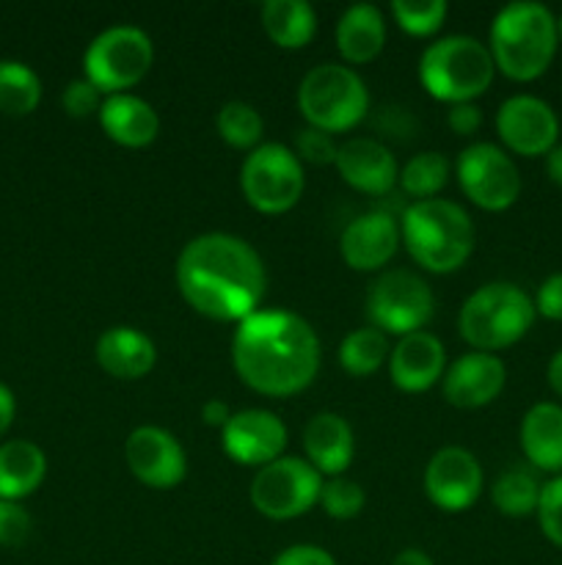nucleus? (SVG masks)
Segmentation results:
<instances>
[{"label": "nucleus", "instance_id": "obj_16", "mask_svg": "<svg viewBox=\"0 0 562 565\" xmlns=\"http://www.w3.org/2000/svg\"><path fill=\"white\" fill-rule=\"evenodd\" d=\"M224 452L240 467L262 469L284 456L287 425L268 408H242L220 430Z\"/></svg>", "mask_w": 562, "mask_h": 565}, {"label": "nucleus", "instance_id": "obj_41", "mask_svg": "<svg viewBox=\"0 0 562 565\" xmlns=\"http://www.w3.org/2000/svg\"><path fill=\"white\" fill-rule=\"evenodd\" d=\"M483 125V110L474 103H457L446 108V127L455 136H474Z\"/></svg>", "mask_w": 562, "mask_h": 565}, {"label": "nucleus", "instance_id": "obj_39", "mask_svg": "<svg viewBox=\"0 0 562 565\" xmlns=\"http://www.w3.org/2000/svg\"><path fill=\"white\" fill-rule=\"evenodd\" d=\"M534 312L545 320L562 323V270L551 274L540 281L538 292H534Z\"/></svg>", "mask_w": 562, "mask_h": 565}, {"label": "nucleus", "instance_id": "obj_44", "mask_svg": "<svg viewBox=\"0 0 562 565\" xmlns=\"http://www.w3.org/2000/svg\"><path fill=\"white\" fill-rule=\"evenodd\" d=\"M545 381H549L551 392L562 401V348L549 359V367H545Z\"/></svg>", "mask_w": 562, "mask_h": 565}, {"label": "nucleus", "instance_id": "obj_35", "mask_svg": "<svg viewBox=\"0 0 562 565\" xmlns=\"http://www.w3.org/2000/svg\"><path fill=\"white\" fill-rule=\"evenodd\" d=\"M534 516H538L540 533L545 535V541L562 550V475H554L549 483H543Z\"/></svg>", "mask_w": 562, "mask_h": 565}, {"label": "nucleus", "instance_id": "obj_18", "mask_svg": "<svg viewBox=\"0 0 562 565\" xmlns=\"http://www.w3.org/2000/svg\"><path fill=\"white\" fill-rule=\"evenodd\" d=\"M402 246L400 221L383 210H369L345 226L339 237V254L347 268L372 274L389 265L397 248Z\"/></svg>", "mask_w": 562, "mask_h": 565}, {"label": "nucleus", "instance_id": "obj_46", "mask_svg": "<svg viewBox=\"0 0 562 565\" xmlns=\"http://www.w3.org/2000/svg\"><path fill=\"white\" fill-rule=\"evenodd\" d=\"M391 565H435L433 557L422 550H402L400 555L391 561Z\"/></svg>", "mask_w": 562, "mask_h": 565}, {"label": "nucleus", "instance_id": "obj_33", "mask_svg": "<svg viewBox=\"0 0 562 565\" xmlns=\"http://www.w3.org/2000/svg\"><path fill=\"white\" fill-rule=\"evenodd\" d=\"M446 14H450L446 0H395L391 3V17H395L397 28L417 39L439 33V28L446 22Z\"/></svg>", "mask_w": 562, "mask_h": 565}, {"label": "nucleus", "instance_id": "obj_34", "mask_svg": "<svg viewBox=\"0 0 562 565\" xmlns=\"http://www.w3.org/2000/svg\"><path fill=\"white\" fill-rule=\"evenodd\" d=\"M317 505L336 522H347V519H356L364 511L367 494H364V489L356 480L328 478L323 483V491H320Z\"/></svg>", "mask_w": 562, "mask_h": 565}, {"label": "nucleus", "instance_id": "obj_14", "mask_svg": "<svg viewBox=\"0 0 562 565\" xmlns=\"http://www.w3.org/2000/svg\"><path fill=\"white\" fill-rule=\"evenodd\" d=\"M125 463L138 483L154 491H171L187 478L185 447L158 425H141L127 436Z\"/></svg>", "mask_w": 562, "mask_h": 565}, {"label": "nucleus", "instance_id": "obj_19", "mask_svg": "<svg viewBox=\"0 0 562 565\" xmlns=\"http://www.w3.org/2000/svg\"><path fill=\"white\" fill-rule=\"evenodd\" d=\"M446 370L444 342L430 331H413L400 337L389 353V379L406 395H422L433 390Z\"/></svg>", "mask_w": 562, "mask_h": 565}, {"label": "nucleus", "instance_id": "obj_30", "mask_svg": "<svg viewBox=\"0 0 562 565\" xmlns=\"http://www.w3.org/2000/svg\"><path fill=\"white\" fill-rule=\"evenodd\" d=\"M215 130H218V136L224 138V143H229L231 149L253 152V149L262 143L264 119L251 103L229 99V103L220 105V110L215 114Z\"/></svg>", "mask_w": 562, "mask_h": 565}, {"label": "nucleus", "instance_id": "obj_36", "mask_svg": "<svg viewBox=\"0 0 562 565\" xmlns=\"http://www.w3.org/2000/svg\"><path fill=\"white\" fill-rule=\"evenodd\" d=\"M292 152L298 154L301 163L312 166H334L336 152H339V143L334 141V136L323 130H314V127H303L295 136V149Z\"/></svg>", "mask_w": 562, "mask_h": 565}, {"label": "nucleus", "instance_id": "obj_15", "mask_svg": "<svg viewBox=\"0 0 562 565\" xmlns=\"http://www.w3.org/2000/svg\"><path fill=\"white\" fill-rule=\"evenodd\" d=\"M424 494L439 511L463 513L474 508L485 486L483 467L466 447H441L424 467Z\"/></svg>", "mask_w": 562, "mask_h": 565}, {"label": "nucleus", "instance_id": "obj_25", "mask_svg": "<svg viewBox=\"0 0 562 565\" xmlns=\"http://www.w3.org/2000/svg\"><path fill=\"white\" fill-rule=\"evenodd\" d=\"M336 50L345 64L364 66L386 47V17L378 6L356 3L342 11L336 22Z\"/></svg>", "mask_w": 562, "mask_h": 565}, {"label": "nucleus", "instance_id": "obj_38", "mask_svg": "<svg viewBox=\"0 0 562 565\" xmlns=\"http://www.w3.org/2000/svg\"><path fill=\"white\" fill-rule=\"evenodd\" d=\"M33 533V519L20 502L0 500V546H9V550H17V546L25 544Z\"/></svg>", "mask_w": 562, "mask_h": 565}, {"label": "nucleus", "instance_id": "obj_1", "mask_svg": "<svg viewBox=\"0 0 562 565\" xmlns=\"http://www.w3.org/2000/svg\"><path fill=\"white\" fill-rule=\"evenodd\" d=\"M174 276L187 307L215 323L251 318L268 285L257 248L229 232H204L187 241Z\"/></svg>", "mask_w": 562, "mask_h": 565}, {"label": "nucleus", "instance_id": "obj_22", "mask_svg": "<svg viewBox=\"0 0 562 565\" xmlns=\"http://www.w3.org/2000/svg\"><path fill=\"white\" fill-rule=\"evenodd\" d=\"M303 452L323 478H342L356 452L350 423L334 412L314 414L303 428Z\"/></svg>", "mask_w": 562, "mask_h": 565}, {"label": "nucleus", "instance_id": "obj_31", "mask_svg": "<svg viewBox=\"0 0 562 565\" xmlns=\"http://www.w3.org/2000/svg\"><path fill=\"white\" fill-rule=\"evenodd\" d=\"M42 99V81L22 61H0V110L9 116H25L36 110Z\"/></svg>", "mask_w": 562, "mask_h": 565}, {"label": "nucleus", "instance_id": "obj_13", "mask_svg": "<svg viewBox=\"0 0 562 565\" xmlns=\"http://www.w3.org/2000/svg\"><path fill=\"white\" fill-rule=\"evenodd\" d=\"M501 149L518 158H545L560 143V116L534 94H512L496 110Z\"/></svg>", "mask_w": 562, "mask_h": 565}, {"label": "nucleus", "instance_id": "obj_17", "mask_svg": "<svg viewBox=\"0 0 562 565\" xmlns=\"http://www.w3.org/2000/svg\"><path fill=\"white\" fill-rule=\"evenodd\" d=\"M507 367L496 353H463L446 364L441 392L444 401L455 408H485L505 392Z\"/></svg>", "mask_w": 562, "mask_h": 565}, {"label": "nucleus", "instance_id": "obj_12", "mask_svg": "<svg viewBox=\"0 0 562 565\" xmlns=\"http://www.w3.org/2000/svg\"><path fill=\"white\" fill-rule=\"evenodd\" d=\"M457 185L474 207L485 213H505L521 196V171L510 152L490 141L468 143L457 154Z\"/></svg>", "mask_w": 562, "mask_h": 565}, {"label": "nucleus", "instance_id": "obj_29", "mask_svg": "<svg viewBox=\"0 0 562 565\" xmlns=\"http://www.w3.org/2000/svg\"><path fill=\"white\" fill-rule=\"evenodd\" d=\"M540 489H543V483L532 472H527V469H507L490 486V502H494V508L501 516H532L538 511Z\"/></svg>", "mask_w": 562, "mask_h": 565}, {"label": "nucleus", "instance_id": "obj_11", "mask_svg": "<svg viewBox=\"0 0 562 565\" xmlns=\"http://www.w3.org/2000/svg\"><path fill=\"white\" fill-rule=\"evenodd\" d=\"M435 298L428 281L413 270H386L367 292L369 326L386 337H406L424 331L433 320Z\"/></svg>", "mask_w": 562, "mask_h": 565}, {"label": "nucleus", "instance_id": "obj_9", "mask_svg": "<svg viewBox=\"0 0 562 565\" xmlns=\"http://www.w3.org/2000/svg\"><path fill=\"white\" fill-rule=\"evenodd\" d=\"M306 174L298 154L284 143H259L240 166V191L262 215L290 213L303 196Z\"/></svg>", "mask_w": 562, "mask_h": 565}, {"label": "nucleus", "instance_id": "obj_7", "mask_svg": "<svg viewBox=\"0 0 562 565\" xmlns=\"http://www.w3.org/2000/svg\"><path fill=\"white\" fill-rule=\"evenodd\" d=\"M295 103L306 127L328 136L353 130L369 114L367 83L353 66L334 64V61L312 66L303 75Z\"/></svg>", "mask_w": 562, "mask_h": 565}, {"label": "nucleus", "instance_id": "obj_27", "mask_svg": "<svg viewBox=\"0 0 562 565\" xmlns=\"http://www.w3.org/2000/svg\"><path fill=\"white\" fill-rule=\"evenodd\" d=\"M262 28L281 50H301L317 33V14L306 0H268L262 6Z\"/></svg>", "mask_w": 562, "mask_h": 565}, {"label": "nucleus", "instance_id": "obj_32", "mask_svg": "<svg viewBox=\"0 0 562 565\" xmlns=\"http://www.w3.org/2000/svg\"><path fill=\"white\" fill-rule=\"evenodd\" d=\"M450 171L452 163L444 152H419L402 166L397 185L417 202H424V199L439 196L441 188L450 182Z\"/></svg>", "mask_w": 562, "mask_h": 565}, {"label": "nucleus", "instance_id": "obj_43", "mask_svg": "<svg viewBox=\"0 0 562 565\" xmlns=\"http://www.w3.org/2000/svg\"><path fill=\"white\" fill-rule=\"evenodd\" d=\"M17 414V403H14V392L9 390L6 384H0V436H6V430L11 428Z\"/></svg>", "mask_w": 562, "mask_h": 565}, {"label": "nucleus", "instance_id": "obj_3", "mask_svg": "<svg viewBox=\"0 0 562 565\" xmlns=\"http://www.w3.org/2000/svg\"><path fill=\"white\" fill-rule=\"evenodd\" d=\"M488 50L496 72L516 83H532L549 72L560 36L556 17L534 0H512L496 11L488 31Z\"/></svg>", "mask_w": 562, "mask_h": 565}, {"label": "nucleus", "instance_id": "obj_26", "mask_svg": "<svg viewBox=\"0 0 562 565\" xmlns=\"http://www.w3.org/2000/svg\"><path fill=\"white\" fill-rule=\"evenodd\" d=\"M44 475H47V458L42 447L25 439L0 445V500H25L44 483Z\"/></svg>", "mask_w": 562, "mask_h": 565}, {"label": "nucleus", "instance_id": "obj_21", "mask_svg": "<svg viewBox=\"0 0 562 565\" xmlns=\"http://www.w3.org/2000/svg\"><path fill=\"white\" fill-rule=\"evenodd\" d=\"M94 359H97L99 370H105L110 379L138 381L154 370V364H158V348H154V342L141 329L114 326V329H105L97 337Z\"/></svg>", "mask_w": 562, "mask_h": 565}, {"label": "nucleus", "instance_id": "obj_8", "mask_svg": "<svg viewBox=\"0 0 562 565\" xmlns=\"http://www.w3.org/2000/svg\"><path fill=\"white\" fill-rule=\"evenodd\" d=\"M154 64V44L143 28L114 25L91 39L83 55V77L102 92L127 94L149 75Z\"/></svg>", "mask_w": 562, "mask_h": 565}, {"label": "nucleus", "instance_id": "obj_40", "mask_svg": "<svg viewBox=\"0 0 562 565\" xmlns=\"http://www.w3.org/2000/svg\"><path fill=\"white\" fill-rule=\"evenodd\" d=\"M270 565H336V561L328 550H323V546L295 544L287 546L284 552H279Z\"/></svg>", "mask_w": 562, "mask_h": 565}, {"label": "nucleus", "instance_id": "obj_42", "mask_svg": "<svg viewBox=\"0 0 562 565\" xmlns=\"http://www.w3.org/2000/svg\"><path fill=\"white\" fill-rule=\"evenodd\" d=\"M231 414H235V412H231V408H229V403L218 401V397H213V401H207L202 406V423L207 425V428L224 430V425L229 423Z\"/></svg>", "mask_w": 562, "mask_h": 565}, {"label": "nucleus", "instance_id": "obj_10", "mask_svg": "<svg viewBox=\"0 0 562 565\" xmlns=\"http://www.w3.org/2000/svg\"><path fill=\"white\" fill-rule=\"evenodd\" d=\"M323 483L325 478L306 458L281 456L257 469L248 486V500L259 516L270 522H290L317 505Z\"/></svg>", "mask_w": 562, "mask_h": 565}, {"label": "nucleus", "instance_id": "obj_23", "mask_svg": "<svg viewBox=\"0 0 562 565\" xmlns=\"http://www.w3.org/2000/svg\"><path fill=\"white\" fill-rule=\"evenodd\" d=\"M99 127L114 143L125 149H143L154 143L160 132V116L147 99L136 94H110L97 114Z\"/></svg>", "mask_w": 562, "mask_h": 565}, {"label": "nucleus", "instance_id": "obj_2", "mask_svg": "<svg viewBox=\"0 0 562 565\" xmlns=\"http://www.w3.org/2000/svg\"><path fill=\"white\" fill-rule=\"evenodd\" d=\"M231 367L251 392L292 397L309 390L320 373L317 331L290 309H262L237 323Z\"/></svg>", "mask_w": 562, "mask_h": 565}, {"label": "nucleus", "instance_id": "obj_4", "mask_svg": "<svg viewBox=\"0 0 562 565\" xmlns=\"http://www.w3.org/2000/svg\"><path fill=\"white\" fill-rule=\"evenodd\" d=\"M400 235L413 263L439 276L463 268L477 246L472 215L450 199H424L406 207Z\"/></svg>", "mask_w": 562, "mask_h": 565}, {"label": "nucleus", "instance_id": "obj_24", "mask_svg": "<svg viewBox=\"0 0 562 565\" xmlns=\"http://www.w3.org/2000/svg\"><path fill=\"white\" fill-rule=\"evenodd\" d=\"M523 458L534 469L562 475V406L560 403H534L518 428Z\"/></svg>", "mask_w": 562, "mask_h": 565}, {"label": "nucleus", "instance_id": "obj_28", "mask_svg": "<svg viewBox=\"0 0 562 565\" xmlns=\"http://www.w3.org/2000/svg\"><path fill=\"white\" fill-rule=\"evenodd\" d=\"M389 337L383 331L372 329V326H361V329L350 331L339 342L336 359H339V367L347 375H353V379H367V375H375L389 362Z\"/></svg>", "mask_w": 562, "mask_h": 565}, {"label": "nucleus", "instance_id": "obj_6", "mask_svg": "<svg viewBox=\"0 0 562 565\" xmlns=\"http://www.w3.org/2000/svg\"><path fill=\"white\" fill-rule=\"evenodd\" d=\"M534 301L512 281H488L463 301L457 315L461 337L479 353L512 348L534 326Z\"/></svg>", "mask_w": 562, "mask_h": 565}, {"label": "nucleus", "instance_id": "obj_45", "mask_svg": "<svg viewBox=\"0 0 562 565\" xmlns=\"http://www.w3.org/2000/svg\"><path fill=\"white\" fill-rule=\"evenodd\" d=\"M545 177L554 185L562 188V143H556L549 154H545Z\"/></svg>", "mask_w": 562, "mask_h": 565}, {"label": "nucleus", "instance_id": "obj_37", "mask_svg": "<svg viewBox=\"0 0 562 565\" xmlns=\"http://www.w3.org/2000/svg\"><path fill=\"white\" fill-rule=\"evenodd\" d=\"M102 92H99L94 83H88L86 77H77L61 94V105H64L66 114L72 119H88V116H97L102 108Z\"/></svg>", "mask_w": 562, "mask_h": 565}, {"label": "nucleus", "instance_id": "obj_20", "mask_svg": "<svg viewBox=\"0 0 562 565\" xmlns=\"http://www.w3.org/2000/svg\"><path fill=\"white\" fill-rule=\"evenodd\" d=\"M334 166L345 185L367 196H386L400 180L391 149L375 138H347L345 143H339Z\"/></svg>", "mask_w": 562, "mask_h": 565}, {"label": "nucleus", "instance_id": "obj_5", "mask_svg": "<svg viewBox=\"0 0 562 565\" xmlns=\"http://www.w3.org/2000/svg\"><path fill=\"white\" fill-rule=\"evenodd\" d=\"M494 77L496 64L488 44L468 33L435 39L419 55V83L439 103H474L488 92Z\"/></svg>", "mask_w": 562, "mask_h": 565}, {"label": "nucleus", "instance_id": "obj_47", "mask_svg": "<svg viewBox=\"0 0 562 565\" xmlns=\"http://www.w3.org/2000/svg\"><path fill=\"white\" fill-rule=\"evenodd\" d=\"M556 36H560V42H562V14L556 17Z\"/></svg>", "mask_w": 562, "mask_h": 565}]
</instances>
